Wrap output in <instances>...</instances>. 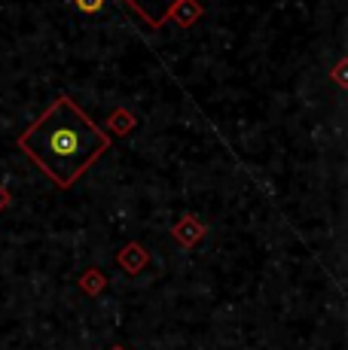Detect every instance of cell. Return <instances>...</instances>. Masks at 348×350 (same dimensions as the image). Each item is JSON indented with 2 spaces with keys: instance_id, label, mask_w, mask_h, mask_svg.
<instances>
[{
  "instance_id": "277c9868",
  "label": "cell",
  "mask_w": 348,
  "mask_h": 350,
  "mask_svg": "<svg viewBox=\"0 0 348 350\" xmlns=\"http://www.w3.org/2000/svg\"><path fill=\"white\" fill-rule=\"evenodd\" d=\"M119 265H123L125 271H132V274H135V271H140V268L147 265V253L140 250L138 244H129L123 253H119Z\"/></svg>"
},
{
  "instance_id": "9c48e42d",
  "label": "cell",
  "mask_w": 348,
  "mask_h": 350,
  "mask_svg": "<svg viewBox=\"0 0 348 350\" xmlns=\"http://www.w3.org/2000/svg\"><path fill=\"white\" fill-rule=\"evenodd\" d=\"M0 207H3V204H0Z\"/></svg>"
},
{
  "instance_id": "7a4b0ae2",
  "label": "cell",
  "mask_w": 348,
  "mask_h": 350,
  "mask_svg": "<svg viewBox=\"0 0 348 350\" xmlns=\"http://www.w3.org/2000/svg\"><path fill=\"white\" fill-rule=\"evenodd\" d=\"M125 3H132V10H135L147 25H153V28H162V25L169 22L171 10L180 3V0H125Z\"/></svg>"
},
{
  "instance_id": "6da1fadb",
  "label": "cell",
  "mask_w": 348,
  "mask_h": 350,
  "mask_svg": "<svg viewBox=\"0 0 348 350\" xmlns=\"http://www.w3.org/2000/svg\"><path fill=\"white\" fill-rule=\"evenodd\" d=\"M18 150L58 189H71L110 150V134L101 131L68 95H58L37 122L18 134Z\"/></svg>"
},
{
  "instance_id": "5b68a950",
  "label": "cell",
  "mask_w": 348,
  "mask_h": 350,
  "mask_svg": "<svg viewBox=\"0 0 348 350\" xmlns=\"http://www.w3.org/2000/svg\"><path fill=\"white\" fill-rule=\"evenodd\" d=\"M199 12H202V10H199V6L192 3V0H180V3L171 10V16H169V18H177L180 25H192V22L199 18Z\"/></svg>"
},
{
  "instance_id": "3957f363",
  "label": "cell",
  "mask_w": 348,
  "mask_h": 350,
  "mask_svg": "<svg viewBox=\"0 0 348 350\" xmlns=\"http://www.w3.org/2000/svg\"><path fill=\"white\" fill-rule=\"evenodd\" d=\"M202 234H205V226H199L192 217H184L177 226H174V238H177L184 247H192Z\"/></svg>"
},
{
  "instance_id": "ba28073f",
  "label": "cell",
  "mask_w": 348,
  "mask_h": 350,
  "mask_svg": "<svg viewBox=\"0 0 348 350\" xmlns=\"http://www.w3.org/2000/svg\"><path fill=\"white\" fill-rule=\"evenodd\" d=\"M113 350H125V347H113Z\"/></svg>"
},
{
  "instance_id": "8992f818",
  "label": "cell",
  "mask_w": 348,
  "mask_h": 350,
  "mask_svg": "<svg viewBox=\"0 0 348 350\" xmlns=\"http://www.w3.org/2000/svg\"><path fill=\"white\" fill-rule=\"evenodd\" d=\"M73 6L79 12H86V16H95V12L104 10V0H73Z\"/></svg>"
},
{
  "instance_id": "52a82bcc",
  "label": "cell",
  "mask_w": 348,
  "mask_h": 350,
  "mask_svg": "<svg viewBox=\"0 0 348 350\" xmlns=\"http://www.w3.org/2000/svg\"><path fill=\"white\" fill-rule=\"evenodd\" d=\"M336 83L345 85V62H339V67H336Z\"/></svg>"
}]
</instances>
